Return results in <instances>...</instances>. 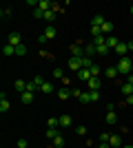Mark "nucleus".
I'll use <instances>...</instances> for the list:
<instances>
[{
    "mask_svg": "<svg viewBox=\"0 0 133 148\" xmlns=\"http://www.w3.org/2000/svg\"><path fill=\"white\" fill-rule=\"evenodd\" d=\"M118 71H120V75H131V71H133V62L129 60V56H124V58H120L118 60Z\"/></svg>",
    "mask_w": 133,
    "mask_h": 148,
    "instance_id": "1",
    "label": "nucleus"
},
{
    "mask_svg": "<svg viewBox=\"0 0 133 148\" xmlns=\"http://www.w3.org/2000/svg\"><path fill=\"white\" fill-rule=\"evenodd\" d=\"M58 36V29L53 25H47L44 27V33L40 36V42H47V40H53V38Z\"/></svg>",
    "mask_w": 133,
    "mask_h": 148,
    "instance_id": "2",
    "label": "nucleus"
},
{
    "mask_svg": "<svg viewBox=\"0 0 133 148\" xmlns=\"http://www.w3.org/2000/svg\"><path fill=\"white\" fill-rule=\"evenodd\" d=\"M7 44H11V47H20V44H22V36H20V31H11V33L7 36Z\"/></svg>",
    "mask_w": 133,
    "mask_h": 148,
    "instance_id": "3",
    "label": "nucleus"
},
{
    "mask_svg": "<svg viewBox=\"0 0 133 148\" xmlns=\"http://www.w3.org/2000/svg\"><path fill=\"white\" fill-rule=\"evenodd\" d=\"M69 51H71V58H82V56H84V47H82L80 42L71 44V47H69Z\"/></svg>",
    "mask_w": 133,
    "mask_h": 148,
    "instance_id": "4",
    "label": "nucleus"
},
{
    "mask_svg": "<svg viewBox=\"0 0 133 148\" xmlns=\"http://www.w3.org/2000/svg\"><path fill=\"white\" fill-rule=\"evenodd\" d=\"M69 69L73 71V73H78V71L82 69V60H80V58H71L69 60Z\"/></svg>",
    "mask_w": 133,
    "mask_h": 148,
    "instance_id": "5",
    "label": "nucleus"
},
{
    "mask_svg": "<svg viewBox=\"0 0 133 148\" xmlns=\"http://www.w3.org/2000/svg\"><path fill=\"white\" fill-rule=\"evenodd\" d=\"M87 84H89V91H100L102 80H100V77H91V80H89Z\"/></svg>",
    "mask_w": 133,
    "mask_h": 148,
    "instance_id": "6",
    "label": "nucleus"
},
{
    "mask_svg": "<svg viewBox=\"0 0 133 148\" xmlns=\"http://www.w3.org/2000/svg\"><path fill=\"white\" fill-rule=\"evenodd\" d=\"M27 86H29V82H25V80H16V82H13V88H16L20 95L27 91Z\"/></svg>",
    "mask_w": 133,
    "mask_h": 148,
    "instance_id": "7",
    "label": "nucleus"
},
{
    "mask_svg": "<svg viewBox=\"0 0 133 148\" xmlns=\"http://www.w3.org/2000/svg\"><path fill=\"white\" fill-rule=\"evenodd\" d=\"M11 108V104H9V99L5 97V93H0V113H7Z\"/></svg>",
    "mask_w": 133,
    "mask_h": 148,
    "instance_id": "8",
    "label": "nucleus"
},
{
    "mask_svg": "<svg viewBox=\"0 0 133 148\" xmlns=\"http://www.w3.org/2000/svg\"><path fill=\"white\" fill-rule=\"evenodd\" d=\"M104 22H107V20H104V16H102V13H95L93 18H91V27H102Z\"/></svg>",
    "mask_w": 133,
    "mask_h": 148,
    "instance_id": "9",
    "label": "nucleus"
},
{
    "mask_svg": "<svg viewBox=\"0 0 133 148\" xmlns=\"http://www.w3.org/2000/svg\"><path fill=\"white\" fill-rule=\"evenodd\" d=\"M115 53H118L120 58H124V56L129 53V44H127V42H120L118 47H115Z\"/></svg>",
    "mask_w": 133,
    "mask_h": 148,
    "instance_id": "10",
    "label": "nucleus"
},
{
    "mask_svg": "<svg viewBox=\"0 0 133 148\" xmlns=\"http://www.w3.org/2000/svg\"><path fill=\"white\" fill-rule=\"evenodd\" d=\"M78 99H80L82 104H91V102H93V95H91V91H82Z\"/></svg>",
    "mask_w": 133,
    "mask_h": 148,
    "instance_id": "11",
    "label": "nucleus"
},
{
    "mask_svg": "<svg viewBox=\"0 0 133 148\" xmlns=\"http://www.w3.org/2000/svg\"><path fill=\"white\" fill-rule=\"evenodd\" d=\"M33 95H36V93H31V91H25L22 95H20V99H22V104H27V106H29V104L33 102Z\"/></svg>",
    "mask_w": 133,
    "mask_h": 148,
    "instance_id": "12",
    "label": "nucleus"
},
{
    "mask_svg": "<svg viewBox=\"0 0 133 148\" xmlns=\"http://www.w3.org/2000/svg\"><path fill=\"white\" fill-rule=\"evenodd\" d=\"M76 75H78V77H80V80H84V82H89V80H91V77H93L89 69H80V71H78Z\"/></svg>",
    "mask_w": 133,
    "mask_h": 148,
    "instance_id": "13",
    "label": "nucleus"
},
{
    "mask_svg": "<svg viewBox=\"0 0 133 148\" xmlns=\"http://www.w3.org/2000/svg\"><path fill=\"white\" fill-rule=\"evenodd\" d=\"M58 97L60 99H69V97H73V91H69V88H58Z\"/></svg>",
    "mask_w": 133,
    "mask_h": 148,
    "instance_id": "14",
    "label": "nucleus"
},
{
    "mask_svg": "<svg viewBox=\"0 0 133 148\" xmlns=\"http://www.w3.org/2000/svg\"><path fill=\"white\" fill-rule=\"evenodd\" d=\"M104 44H107V47H109L111 51H115V47L120 44V40H118L115 36H109V38H107V42H104Z\"/></svg>",
    "mask_w": 133,
    "mask_h": 148,
    "instance_id": "15",
    "label": "nucleus"
},
{
    "mask_svg": "<svg viewBox=\"0 0 133 148\" xmlns=\"http://www.w3.org/2000/svg\"><path fill=\"white\" fill-rule=\"evenodd\" d=\"M109 144H111L113 148H122V137L120 135H111L109 137Z\"/></svg>",
    "mask_w": 133,
    "mask_h": 148,
    "instance_id": "16",
    "label": "nucleus"
},
{
    "mask_svg": "<svg viewBox=\"0 0 133 148\" xmlns=\"http://www.w3.org/2000/svg\"><path fill=\"white\" fill-rule=\"evenodd\" d=\"M104 75L113 80V77H118V75H120V71H118V66H109V69H104Z\"/></svg>",
    "mask_w": 133,
    "mask_h": 148,
    "instance_id": "17",
    "label": "nucleus"
},
{
    "mask_svg": "<svg viewBox=\"0 0 133 148\" xmlns=\"http://www.w3.org/2000/svg\"><path fill=\"white\" fill-rule=\"evenodd\" d=\"M53 91H56V86H53L51 82H44V84H42V88H40V93H44V95H51Z\"/></svg>",
    "mask_w": 133,
    "mask_h": 148,
    "instance_id": "18",
    "label": "nucleus"
},
{
    "mask_svg": "<svg viewBox=\"0 0 133 148\" xmlns=\"http://www.w3.org/2000/svg\"><path fill=\"white\" fill-rule=\"evenodd\" d=\"M58 13L56 11H42V20H47V22H56Z\"/></svg>",
    "mask_w": 133,
    "mask_h": 148,
    "instance_id": "19",
    "label": "nucleus"
},
{
    "mask_svg": "<svg viewBox=\"0 0 133 148\" xmlns=\"http://www.w3.org/2000/svg\"><path fill=\"white\" fill-rule=\"evenodd\" d=\"M109 51H111V49H109L107 44H100V47H95V56H102V58H104V56H109Z\"/></svg>",
    "mask_w": 133,
    "mask_h": 148,
    "instance_id": "20",
    "label": "nucleus"
},
{
    "mask_svg": "<svg viewBox=\"0 0 133 148\" xmlns=\"http://www.w3.org/2000/svg\"><path fill=\"white\" fill-rule=\"evenodd\" d=\"M100 29H102V33H104V36L109 38V36H111V31H113V25H111V22L107 20V22H104V25H102Z\"/></svg>",
    "mask_w": 133,
    "mask_h": 148,
    "instance_id": "21",
    "label": "nucleus"
},
{
    "mask_svg": "<svg viewBox=\"0 0 133 148\" xmlns=\"http://www.w3.org/2000/svg\"><path fill=\"white\" fill-rule=\"evenodd\" d=\"M71 122H73V119H71V115H62V117H60V126H62V128H69Z\"/></svg>",
    "mask_w": 133,
    "mask_h": 148,
    "instance_id": "22",
    "label": "nucleus"
},
{
    "mask_svg": "<svg viewBox=\"0 0 133 148\" xmlns=\"http://www.w3.org/2000/svg\"><path fill=\"white\" fill-rule=\"evenodd\" d=\"M2 53H5V56H16V47H11V44H7V42H5V47H2Z\"/></svg>",
    "mask_w": 133,
    "mask_h": 148,
    "instance_id": "23",
    "label": "nucleus"
},
{
    "mask_svg": "<svg viewBox=\"0 0 133 148\" xmlns=\"http://www.w3.org/2000/svg\"><path fill=\"white\" fill-rule=\"evenodd\" d=\"M51 142H53V148H62V146H64V137L58 135V137H53Z\"/></svg>",
    "mask_w": 133,
    "mask_h": 148,
    "instance_id": "24",
    "label": "nucleus"
},
{
    "mask_svg": "<svg viewBox=\"0 0 133 148\" xmlns=\"http://www.w3.org/2000/svg\"><path fill=\"white\" fill-rule=\"evenodd\" d=\"M122 93H124V95H133V84H129V82H124V84H122Z\"/></svg>",
    "mask_w": 133,
    "mask_h": 148,
    "instance_id": "25",
    "label": "nucleus"
},
{
    "mask_svg": "<svg viewBox=\"0 0 133 148\" xmlns=\"http://www.w3.org/2000/svg\"><path fill=\"white\" fill-rule=\"evenodd\" d=\"M84 56H89V58H91V56H95V44H93V42L84 47Z\"/></svg>",
    "mask_w": 133,
    "mask_h": 148,
    "instance_id": "26",
    "label": "nucleus"
},
{
    "mask_svg": "<svg viewBox=\"0 0 133 148\" xmlns=\"http://www.w3.org/2000/svg\"><path fill=\"white\" fill-rule=\"evenodd\" d=\"M58 126H60V117H51L47 122V128H58Z\"/></svg>",
    "mask_w": 133,
    "mask_h": 148,
    "instance_id": "27",
    "label": "nucleus"
},
{
    "mask_svg": "<svg viewBox=\"0 0 133 148\" xmlns=\"http://www.w3.org/2000/svg\"><path fill=\"white\" fill-rule=\"evenodd\" d=\"M16 56H18V58L27 56V47H25V44H20V47H16Z\"/></svg>",
    "mask_w": 133,
    "mask_h": 148,
    "instance_id": "28",
    "label": "nucleus"
},
{
    "mask_svg": "<svg viewBox=\"0 0 133 148\" xmlns=\"http://www.w3.org/2000/svg\"><path fill=\"white\" fill-rule=\"evenodd\" d=\"M89 71H91V75H93V77H100V73H102V69L98 66V64H93V66L89 69Z\"/></svg>",
    "mask_w": 133,
    "mask_h": 148,
    "instance_id": "29",
    "label": "nucleus"
},
{
    "mask_svg": "<svg viewBox=\"0 0 133 148\" xmlns=\"http://www.w3.org/2000/svg\"><path fill=\"white\" fill-rule=\"evenodd\" d=\"M53 77H58V80H64V73H62V69H53Z\"/></svg>",
    "mask_w": 133,
    "mask_h": 148,
    "instance_id": "30",
    "label": "nucleus"
},
{
    "mask_svg": "<svg viewBox=\"0 0 133 148\" xmlns=\"http://www.w3.org/2000/svg\"><path fill=\"white\" fill-rule=\"evenodd\" d=\"M91 36H93V38H98V36H104V33H102V29H100V27H91Z\"/></svg>",
    "mask_w": 133,
    "mask_h": 148,
    "instance_id": "31",
    "label": "nucleus"
},
{
    "mask_svg": "<svg viewBox=\"0 0 133 148\" xmlns=\"http://www.w3.org/2000/svg\"><path fill=\"white\" fill-rule=\"evenodd\" d=\"M60 135V133H58L56 128H47V137H49V139H53V137H58Z\"/></svg>",
    "mask_w": 133,
    "mask_h": 148,
    "instance_id": "32",
    "label": "nucleus"
},
{
    "mask_svg": "<svg viewBox=\"0 0 133 148\" xmlns=\"http://www.w3.org/2000/svg\"><path fill=\"white\" fill-rule=\"evenodd\" d=\"M76 133L80 137H84V135H87V126H76Z\"/></svg>",
    "mask_w": 133,
    "mask_h": 148,
    "instance_id": "33",
    "label": "nucleus"
},
{
    "mask_svg": "<svg viewBox=\"0 0 133 148\" xmlns=\"http://www.w3.org/2000/svg\"><path fill=\"white\" fill-rule=\"evenodd\" d=\"M16 146H18V148H27V146H29V142H27V139H18Z\"/></svg>",
    "mask_w": 133,
    "mask_h": 148,
    "instance_id": "34",
    "label": "nucleus"
},
{
    "mask_svg": "<svg viewBox=\"0 0 133 148\" xmlns=\"http://www.w3.org/2000/svg\"><path fill=\"white\" fill-rule=\"evenodd\" d=\"M0 16H2V18H9V16H11V9H9V7H7V9H2V11H0Z\"/></svg>",
    "mask_w": 133,
    "mask_h": 148,
    "instance_id": "35",
    "label": "nucleus"
},
{
    "mask_svg": "<svg viewBox=\"0 0 133 148\" xmlns=\"http://www.w3.org/2000/svg\"><path fill=\"white\" fill-rule=\"evenodd\" d=\"M93 148H111V144H109V142H100L98 146H93Z\"/></svg>",
    "mask_w": 133,
    "mask_h": 148,
    "instance_id": "36",
    "label": "nucleus"
},
{
    "mask_svg": "<svg viewBox=\"0 0 133 148\" xmlns=\"http://www.w3.org/2000/svg\"><path fill=\"white\" fill-rule=\"evenodd\" d=\"M33 16H36V18H38V20H42V11H40L38 7H36V9H33Z\"/></svg>",
    "mask_w": 133,
    "mask_h": 148,
    "instance_id": "37",
    "label": "nucleus"
},
{
    "mask_svg": "<svg viewBox=\"0 0 133 148\" xmlns=\"http://www.w3.org/2000/svg\"><path fill=\"white\" fill-rule=\"evenodd\" d=\"M51 11L58 13V11H60V5H58V2H51Z\"/></svg>",
    "mask_w": 133,
    "mask_h": 148,
    "instance_id": "38",
    "label": "nucleus"
},
{
    "mask_svg": "<svg viewBox=\"0 0 133 148\" xmlns=\"http://www.w3.org/2000/svg\"><path fill=\"white\" fill-rule=\"evenodd\" d=\"M109 137H111L109 133H102V135H100V142H109Z\"/></svg>",
    "mask_w": 133,
    "mask_h": 148,
    "instance_id": "39",
    "label": "nucleus"
},
{
    "mask_svg": "<svg viewBox=\"0 0 133 148\" xmlns=\"http://www.w3.org/2000/svg\"><path fill=\"white\" fill-rule=\"evenodd\" d=\"M127 104H129V106H133V95H129V97H127Z\"/></svg>",
    "mask_w": 133,
    "mask_h": 148,
    "instance_id": "40",
    "label": "nucleus"
},
{
    "mask_svg": "<svg viewBox=\"0 0 133 148\" xmlns=\"http://www.w3.org/2000/svg\"><path fill=\"white\" fill-rule=\"evenodd\" d=\"M127 82H129V84H133V73H131V75H127Z\"/></svg>",
    "mask_w": 133,
    "mask_h": 148,
    "instance_id": "41",
    "label": "nucleus"
},
{
    "mask_svg": "<svg viewBox=\"0 0 133 148\" xmlns=\"http://www.w3.org/2000/svg\"><path fill=\"white\" fill-rule=\"evenodd\" d=\"M129 44V51H133V40H131V42H127Z\"/></svg>",
    "mask_w": 133,
    "mask_h": 148,
    "instance_id": "42",
    "label": "nucleus"
},
{
    "mask_svg": "<svg viewBox=\"0 0 133 148\" xmlns=\"http://www.w3.org/2000/svg\"><path fill=\"white\" fill-rule=\"evenodd\" d=\"M129 11H131V18H133V5H131V7H129Z\"/></svg>",
    "mask_w": 133,
    "mask_h": 148,
    "instance_id": "43",
    "label": "nucleus"
},
{
    "mask_svg": "<svg viewBox=\"0 0 133 148\" xmlns=\"http://www.w3.org/2000/svg\"><path fill=\"white\" fill-rule=\"evenodd\" d=\"M122 148H133V144H127V146H122Z\"/></svg>",
    "mask_w": 133,
    "mask_h": 148,
    "instance_id": "44",
    "label": "nucleus"
},
{
    "mask_svg": "<svg viewBox=\"0 0 133 148\" xmlns=\"http://www.w3.org/2000/svg\"><path fill=\"white\" fill-rule=\"evenodd\" d=\"M131 144H133V142H131Z\"/></svg>",
    "mask_w": 133,
    "mask_h": 148,
    "instance_id": "45",
    "label": "nucleus"
},
{
    "mask_svg": "<svg viewBox=\"0 0 133 148\" xmlns=\"http://www.w3.org/2000/svg\"><path fill=\"white\" fill-rule=\"evenodd\" d=\"M131 20H133V18H131Z\"/></svg>",
    "mask_w": 133,
    "mask_h": 148,
    "instance_id": "46",
    "label": "nucleus"
}]
</instances>
